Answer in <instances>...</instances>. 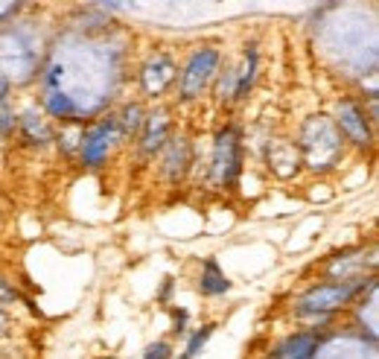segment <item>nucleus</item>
<instances>
[{
    "mask_svg": "<svg viewBox=\"0 0 379 359\" xmlns=\"http://www.w3.org/2000/svg\"><path fill=\"white\" fill-rule=\"evenodd\" d=\"M228 289H231V281H228L222 272H219L216 263H207L205 272H202V292L205 295H222Z\"/></svg>",
    "mask_w": 379,
    "mask_h": 359,
    "instance_id": "obj_2",
    "label": "nucleus"
},
{
    "mask_svg": "<svg viewBox=\"0 0 379 359\" xmlns=\"http://www.w3.org/2000/svg\"><path fill=\"white\" fill-rule=\"evenodd\" d=\"M338 123H342V126H345L350 134H356V137H359V144L368 141V132H365V117H362V111H359V108L345 106V108H342V117H338Z\"/></svg>",
    "mask_w": 379,
    "mask_h": 359,
    "instance_id": "obj_3",
    "label": "nucleus"
},
{
    "mask_svg": "<svg viewBox=\"0 0 379 359\" xmlns=\"http://www.w3.org/2000/svg\"><path fill=\"white\" fill-rule=\"evenodd\" d=\"M105 359H117V356H105Z\"/></svg>",
    "mask_w": 379,
    "mask_h": 359,
    "instance_id": "obj_6",
    "label": "nucleus"
},
{
    "mask_svg": "<svg viewBox=\"0 0 379 359\" xmlns=\"http://www.w3.org/2000/svg\"><path fill=\"white\" fill-rule=\"evenodd\" d=\"M169 356H172V345L169 342H155L143 353V359H169Z\"/></svg>",
    "mask_w": 379,
    "mask_h": 359,
    "instance_id": "obj_5",
    "label": "nucleus"
},
{
    "mask_svg": "<svg viewBox=\"0 0 379 359\" xmlns=\"http://www.w3.org/2000/svg\"><path fill=\"white\" fill-rule=\"evenodd\" d=\"M356 292V286H342V289H330V286H321L309 292L304 301H301V310H333L338 304H345L347 298Z\"/></svg>",
    "mask_w": 379,
    "mask_h": 359,
    "instance_id": "obj_1",
    "label": "nucleus"
},
{
    "mask_svg": "<svg viewBox=\"0 0 379 359\" xmlns=\"http://www.w3.org/2000/svg\"><path fill=\"white\" fill-rule=\"evenodd\" d=\"M210 336H213V325H205L202 330H195V333H193V339L187 342V356L193 359V356L202 353V348L207 345V339H210Z\"/></svg>",
    "mask_w": 379,
    "mask_h": 359,
    "instance_id": "obj_4",
    "label": "nucleus"
},
{
    "mask_svg": "<svg viewBox=\"0 0 379 359\" xmlns=\"http://www.w3.org/2000/svg\"><path fill=\"white\" fill-rule=\"evenodd\" d=\"M181 359H190V356H181Z\"/></svg>",
    "mask_w": 379,
    "mask_h": 359,
    "instance_id": "obj_7",
    "label": "nucleus"
}]
</instances>
